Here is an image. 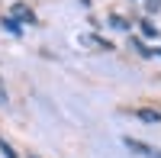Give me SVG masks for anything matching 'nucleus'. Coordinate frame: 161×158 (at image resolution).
Listing matches in <instances>:
<instances>
[{"instance_id": "6", "label": "nucleus", "mask_w": 161, "mask_h": 158, "mask_svg": "<svg viewBox=\"0 0 161 158\" xmlns=\"http://www.w3.org/2000/svg\"><path fill=\"white\" fill-rule=\"evenodd\" d=\"M110 26H113V29H129L132 23H129L126 16H119V13H113V16H110Z\"/></svg>"}, {"instance_id": "9", "label": "nucleus", "mask_w": 161, "mask_h": 158, "mask_svg": "<svg viewBox=\"0 0 161 158\" xmlns=\"http://www.w3.org/2000/svg\"><path fill=\"white\" fill-rule=\"evenodd\" d=\"M10 103V97H7V87H3V81H0V107H7Z\"/></svg>"}, {"instance_id": "10", "label": "nucleus", "mask_w": 161, "mask_h": 158, "mask_svg": "<svg viewBox=\"0 0 161 158\" xmlns=\"http://www.w3.org/2000/svg\"><path fill=\"white\" fill-rule=\"evenodd\" d=\"M29 158H39V155H29Z\"/></svg>"}, {"instance_id": "3", "label": "nucleus", "mask_w": 161, "mask_h": 158, "mask_svg": "<svg viewBox=\"0 0 161 158\" xmlns=\"http://www.w3.org/2000/svg\"><path fill=\"white\" fill-rule=\"evenodd\" d=\"M132 116H139L145 123H161V110H132Z\"/></svg>"}, {"instance_id": "7", "label": "nucleus", "mask_w": 161, "mask_h": 158, "mask_svg": "<svg viewBox=\"0 0 161 158\" xmlns=\"http://www.w3.org/2000/svg\"><path fill=\"white\" fill-rule=\"evenodd\" d=\"M0 152H3L7 158H19L16 152H13V149H10V142H3V139H0Z\"/></svg>"}, {"instance_id": "4", "label": "nucleus", "mask_w": 161, "mask_h": 158, "mask_svg": "<svg viewBox=\"0 0 161 158\" xmlns=\"http://www.w3.org/2000/svg\"><path fill=\"white\" fill-rule=\"evenodd\" d=\"M0 23H3V29H7V32H13V36H23V26H19L16 20H13V16H3Z\"/></svg>"}, {"instance_id": "2", "label": "nucleus", "mask_w": 161, "mask_h": 158, "mask_svg": "<svg viewBox=\"0 0 161 158\" xmlns=\"http://www.w3.org/2000/svg\"><path fill=\"white\" fill-rule=\"evenodd\" d=\"M10 16L16 20V23H36V13L26 7V3H13V10H10Z\"/></svg>"}, {"instance_id": "5", "label": "nucleus", "mask_w": 161, "mask_h": 158, "mask_svg": "<svg viewBox=\"0 0 161 158\" xmlns=\"http://www.w3.org/2000/svg\"><path fill=\"white\" fill-rule=\"evenodd\" d=\"M139 29H142V36H145V39H158V26H155V23H148V20H142Z\"/></svg>"}, {"instance_id": "8", "label": "nucleus", "mask_w": 161, "mask_h": 158, "mask_svg": "<svg viewBox=\"0 0 161 158\" xmlns=\"http://www.w3.org/2000/svg\"><path fill=\"white\" fill-rule=\"evenodd\" d=\"M145 10L148 13H161V0H145Z\"/></svg>"}, {"instance_id": "1", "label": "nucleus", "mask_w": 161, "mask_h": 158, "mask_svg": "<svg viewBox=\"0 0 161 158\" xmlns=\"http://www.w3.org/2000/svg\"><path fill=\"white\" fill-rule=\"evenodd\" d=\"M123 145H126L132 155H142V158H161V149L148 145V142H142V139H132V136H126V139H123Z\"/></svg>"}]
</instances>
